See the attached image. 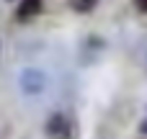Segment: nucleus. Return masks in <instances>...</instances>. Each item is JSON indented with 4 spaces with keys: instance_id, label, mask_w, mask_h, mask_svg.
Instances as JSON below:
<instances>
[{
    "instance_id": "nucleus-1",
    "label": "nucleus",
    "mask_w": 147,
    "mask_h": 139,
    "mask_svg": "<svg viewBox=\"0 0 147 139\" xmlns=\"http://www.w3.org/2000/svg\"><path fill=\"white\" fill-rule=\"evenodd\" d=\"M44 137L47 139H75V121H72L67 113L57 111V113H52V116L47 119V124H44Z\"/></svg>"
},
{
    "instance_id": "nucleus-2",
    "label": "nucleus",
    "mask_w": 147,
    "mask_h": 139,
    "mask_svg": "<svg viewBox=\"0 0 147 139\" xmlns=\"http://www.w3.org/2000/svg\"><path fill=\"white\" fill-rule=\"evenodd\" d=\"M18 85L26 95H39L47 90V75L36 67H26L21 75H18Z\"/></svg>"
},
{
    "instance_id": "nucleus-3",
    "label": "nucleus",
    "mask_w": 147,
    "mask_h": 139,
    "mask_svg": "<svg viewBox=\"0 0 147 139\" xmlns=\"http://www.w3.org/2000/svg\"><path fill=\"white\" fill-rule=\"evenodd\" d=\"M41 8H44V3H41V0H21V5H18L16 15H18L21 21H28V18L39 15V13H41Z\"/></svg>"
},
{
    "instance_id": "nucleus-4",
    "label": "nucleus",
    "mask_w": 147,
    "mask_h": 139,
    "mask_svg": "<svg viewBox=\"0 0 147 139\" xmlns=\"http://www.w3.org/2000/svg\"><path fill=\"white\" fill-rule=\"evenodd\" d=\"M96 5H98V0H70V8L75 13H90Z\"/></svg>"
},
{
    "instance_id": "nucleus-5",
    "label": "nucleus",
    "mask_w": 147,
    "mask_h": 139,
    "mask_svg": "<svg viewBox=\"0 0 147 139\" xmlns=\"http://www.w3.org/2000/svg\"><path fill=\"white\" fill-rule=\"evenodd\" d=\"M134 8L140 13H147V0H134Z\"/></svg>"
},
{
    "instance_id": "nucleus-6",
    "label": "nucleus",
    "mask_w": 147,
    "mask_h": 139,
    "mask_svg": "<svg viewBox=\"0 0 147 139\" xmlns=\"http://www.w3.org/2000/svg\"><path fill=\"white\" fill-rule=\"evenodd\" d=\"M140 134H147V116L140 121Z\"/></svg>"
},
{
    "instance_id": "nucleus-7",
    "label": "nucleus",
    "mask_w": 147,
    "mask_h": 139,
    "mask_svg": "<svg viewBox=\"0 0 147 139\" xmlns=\"http://www.w3.org/2000/svg\"><path fill=\"white\" fill-rule=\"evenodd\" d=\"M0 52H3V46H0Z\"/></svg>"
}]
</instances>
